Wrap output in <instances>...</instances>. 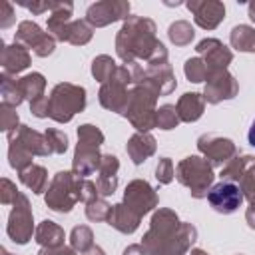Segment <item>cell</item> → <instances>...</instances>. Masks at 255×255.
<instances>
[{"instance_id": "39", "label": "cell", "mask_w": 255, "mask_h": 255, "mask_svg": "<svg viewBox=\"0 0 255 255\" xmlns=\"http://www.w3.org/2000/svg\"><path fill=\"white\" fill-rule=\"evenodd\" d=\"M20 126H22V124H20V116H18L16 108L0 104V128H2V131H4L6 135H10V133L16 131Z\"/></svg>"}, {"instance_id": "3", "label": "cell", "mask_w": 255, "mask_h": 255, "mask_svg": "<svg viewBox=\"0 0 255 255\" xmlns=\"http://www.w3.org/2000/svg\"><path fill=\"white\" fill-rule=\"evenodd\" d=\"M104 139H106L104 131L94 124H82L78 128V143L72 159V171L78 177H88L94 171H98L102 157L100 145L104 143Z\"/></svg>"}, {"instance_id": "52", "label": "cell", "mask_w": 255, "mask_h": 255, "mask_svg": "<svg viewBox=\"0 0 255 255\" xmlns=\"http://www.w3.org/2000/svg\"><path fill=\"white\" fill-rule=\"evenodd\" d=\"M245 221H247V225H249L251 229H255V211H251L249 207H247V211H245Z\"/></svg>"}, {"instance_id": "25", "label": "cell", "mask_w": 255, "mask_h": 255, "mask_svg": "<svg viewBox=\"0 0 255 255\" xmlns=\"http://www.w3.org/2000/svg\"><path fill=\"white\" fill-rule=\"evenodd\" d=\"M64 239H66L64 229L56 221H50V219L40 221L36 227V233H34V241L40 247H62Z\"/></svg>"}, {"instance_id": "13", "label": "cell", "mask_w": 255, "mask_h": 255, "mask_svg": "<svg viewBox=\"0 0 255 255\" xmlns=\"http://www.w3.org/2000/svg\"><path fill=\"white\" fill-rule=\"evenodd\" d=\"M197 149L213 167H223L231 157L237 155L235 141L217 133H201L197 137Z\"/></svg>"}, {"instance_id": "1", "label": "cell", "mask_w": 255, "mask_h": 255, "mask_svg": "<svg viewBox=\"0 0 255 255\" xmlns=\"http://www.w3.org/2000/svg\"><path fill=\"white\" fill-rule=\"evenodd\" d=\"M197 239V229L181 221L169 207H157L151 215L149 229L141 237L147 255H187Z\"/></svg>"}, {"instance_id": "49", "label": "cell", "mask_w": 255, "mask_h": 255, "mask_svg": "<svg viewBox=\"0 0 255 255\" xmlns=\"http://www.w3.org/2000/svg\"><path fill=\"white\" fill-rule=\"evenodd\" d=\"M14 20H16V14H14V8H12V4L10 2H2L0 4V28L2 30H6V28H10L12 24H14Z\"/></svg>"}, {"instance_id": "32", "label": "cell", "mask_w": 255, "mask_h": 255, "mask_svg": "<svg viewBox=\"0 0 255 255\" xmlns=\"http://www.w3.org/2000/svg\"><path fill=\"white\" fill-rule=\"evenodd\" d=\"M94 36V28L88 24V20H72L68 26L66 42L72 46H86Z\"/></svg>"}, {"instance_id": "54", "label": "cell", "mask_w": 255, "mask_h": 255, "mask_svg": "<svg viewBox=\"0 0 255 255\" xmlns=\"http://www.w3.org/2000/svg\"><path fill=\"white\" fill-rule=\"evenodd\" d=\"M247 139H249V143L255 147V120H253V124H251V128H249V133H247Z\"/></svg>"}, {"instance_id": "53", "label": "cell", "mask_w": 255, "mask_h": 255, "mask_svg": "<svg viewBox=\"0 0 255 255\" xmlns=\"http://www.w3.org/2000/svg\"><path fill=\"white\" fill-rule=\"evenodd\" d=\"M247 16H249L251 22H255V0H249V4H247Z\"/></svg>"}, {"instance_id": "23", "label": "cell", "mask_w": 255, "mask_h": 255, "mask_svg": "<svg viewBox=\"0 0 255 255\" xmlns=\"http://www.w3.org/2000/svg\"><path fill=\"white\" fill-rule=\"evenodd\" d=\"M139 223H141V217L133 209H129L124 201L112 205V211H110V217H108V225L114 227L116 231L131 235L139 227Z\"/></svg>"}, {"instance_id": "46", "label": "cell", "mask_w": 255, "mask_h": 255, "mask_svg": "<svg viewBox=\"0 0 255 255\" xmlns=\"http://www.w3.org/2000/svg\"><path fill=\"white\" fill-rule=\"evenodd\" d=\"M18 4L24 6L26 10H30V12L36 14V16H40V14H44V12H52V10L56 8V2H52V0H38V2H26V0H20Z\"/></svg>"}, {"instance_id": "56", "label": "cell", "mask_w": 255, "mask_h": 255, "mask_svg": "<svg viewBox=\"0 0 255 255\" xmlns=\"http://www.w3.org/2000/svg\"><path fill=\"white\" fill-rule=\"evenodd\" d=\"M189 255H209L207 251H203V249H191V253Z\"/></svg>"}, {"instance_id": "6", "label": "cell", "mask_w": 255, "mask_h": 255, "mask_svg": "<svg viewBox=\"0 0 255 255\" xmlns=\"http://www.w3.org/2000/svg\"><path fill=\"white\" fill-rule=\"evenodd\" d=\"M157 98L159 96L145 86H131L124 118H128V122L135 128V131L147 133L153 128H157V124H155Z\"/></svg>"}, {"instance_id": "22", "label": "cell", "mask_w": 255, "mask_h": 255, "mask_svg": "<svg viewBox=\"0 0 255 255\" xmlns=\"http://www.w3.org/2000/svg\"><path fill=\"white\" fill-rule=\"evenodd\" d=\"M8 137V141L10 139H16V141H20L30 153H34V155H40V157H46V155H50V147H48V141H46V135L44 133H40V131H36V129H32L30 126H20L16 131H12L10 135H6Z\"/></svg>"}, {"instance_id": "2", "label": "cell", "mask_w": 255, "mask_h": 255, "mask_svg": "<svg viewBox=\"0 0 255 255\" xmlns=\"http://www.w3.org/2000/svg\"><path fill=\"white\" fill-rule=\"evenodd\" d=\"M157 28L151 18L129 16L116 34V54L124 64H135L139 60L149 62L159 40Z\"/></svg>"}, {"instance_id": "42", "label": "cell", "mask_w": 255, "mask_h": 255, "mask_svg": "<svg viewBox=\"0 0 255 255\" xmlns=\"http://www.w3.org/2000/svg\"><path fill=\"white\" fill-rule=\"evenodd\" d=\"M120 171V159L114 153H102L100 165H98V175L104 177H116Z\"/></svg>"}, {"instance_id": "51", "label": "cell", "mask_w": 255, "mask_h": 255, "mask_svg": "<svg viewBox=\"0 0 255 255\" xmlns=\"http://www.w3.org/2000/svg\"><path fill=\"white\" fill-rule=\"evenodd\" d=\"M122 255H147V251L143 249L141 243H131V245H128V247L124 249Z\"/></svg>"}, {"instance_id": "47", "label": "cell", "mask_w": 255, "mask_h": 255, "mask_svg": "<svg viewBox=\"0 0 255 255\" xmlns=\"http://www.w3.org/2000/svg\"><path fill=\"white\" fill-rule=\"evenodd\" d=\"M96 185H98V191H100L102 197L114 195L116 189H118V175H116V177H104V175H98Z\"/></svg>"}, {"instance_id": "35", "label": "cell", "mask_w": 255, "mask_h": 255, "mask_svg": "<svg viewBox=\"0 0 255 255\" xmlns=\"http://www.w3.org/2000/svg\"><path fill=\"white\" fill-rule=\"evenodd\" d=\"M116 68H118L116 60L112 56H108V54H100V56H96L92 60V76L100 84H106L112 78V74L116 72Z\"/></svg>"}, {"instance_id": "14", "label": "cell", "mask_w": 255, "mask_h": 255, "mask_svg": "<svg viewBox=\"0 0 255 255\" xmlns=\"http://www.w3.org/2000/svg\"><path fill=\"white\" fill-rule=\"evenodd\" d=\"M124 203L133 209L139 217H143L157 209L159 197L157 191L145 179H131L124 189Z\"/></svg>"}, {"instance_id": "28", "label": "cell", "mask_w": 255, "mask_h": 255, "mask_svg": "<svg viewBox=\"0 0 255 255\" xmlns=\"http://www.w3.org/2000/svg\"><path fill=\"white\" fill-rule=\"evenodd\" d=\"M255 161V157L253 155H235V157H231L223 167H221V171H219V177H221V181H231V183H241V179H243V175H245V171L249 169V165Z\"/></svg>"}, {"instance_id": "31", "label": "cell", "mask_w": 255, "mask_h": 255, "mask_svg": "<svg viewBox=\"0 0 255 255\" xmlns=\"http://www.w3.org/2000/svg\"><path fill=\"white\" fill-rule=\"evenodd\" d=\"M70 247L78 255H86L94 247V231L88 225H76L70 231Z\"/></svg>"}, {"instance_id": "12", "label": "cell", "mask_w": 255, "mask_h": 255, "mask_svg": "<svg viewBox=\"0 0 255 255\" xmlns=\"http://www.w3.org/2000/svg\"><path fill=\"white\" fill-rule=\"evenodd\" d=\"M131 6L128 0H100L88 6L86 10V20L92 28H104L110 26L118 20H128Z\"/></svg>"}, {"instance_id": "33", "label": "cell", "mask_w": 255, "mask_h": 255, "mask_svg": "<svg viewBox=\"0 0 255 255\" xmlns=\"http://www.w3.org/2000/svg\"><path fill=\"white\" fill-rule=\"evenodd\" d=\"M167 38H169L171 44L181 48V46L191 44V40L195 38V30L187 20H175L167 28Z\"/></svg>"}, {"instance_id": "10", "label": "cell", "mask_w": 255, "mask_h": 255, "mask_svg": "<svg viewBox=\"0 0 255 255\" xmlns=\"http://www.w3.org/2000/svg\"><path fill=\"white\" fill-rule=\"evenodd\" d=\"M6 233L16 245H26L32 239V235L36 233L32 205H30L28 195L22 193V191L18 193L16 201L12 203L8 223H6Z\"/></svg>"}, {"instance_id": "45", "label": "cell", "mask_w": 255, "mask_h": 255, "mask_svg": "<svg viewBox=\"0 0 255 255\" xmlns=\"http://www.w3.org/2000/svg\"><path fill=\"white\" fill-rule=\"evenodd\" d=\"M98 197H102L100 191H98V185H96L92 179L82 177V179H80V201H82V203H90V201H94V199H98Z\"/></svg>"}, {"instance_id": "27", "label": "cell", "mask_w": 255, "mask_h": 255, "mask_svg": "<svg viewBox=\"0 0 255 255\" xmlns=\"http://www.w3.org/2000/svg\"><path fill=\"white\" fill-rule=\"evenodd\" d=\"M0 96H2V104H4V106L18 108V106L26 100V98H24V92H22V88H20V78L2 72V74H0Z\"/></svg>"}, {"instance_id": "4", "label": "cell", "mask_w": 255, "mask_h": 255, "mask_svg": "<svg viewBox=\"0 0 255 255\" xmlns=\"http://www.w3.org/2000/svg\"><path fill=\"white\" fill-rule=\"evenodd\" d=\"M175 179L189 189L193 199H203L213 187V165L203 155H187L175 165Z\"/></svg>"}, {"instance_id": "11", "label": "cell", "mask_w": 255, "mask_h": 255, "mask_svg": "<svg viewBox=\"0 0 255 255\" xmlns=\"http://www.w3.org/2000/svg\"><path fill=\"white\" fill-rule=\"evenodd\" d=\"M14 42H18L26 48H32V52L40 58H48L56 50V40L32 20H22L18 24V28L14 32Z\"/></svg>"}, {"instance_id": "26", "label": "cell", "mask_w": 255, "mask_h": 255, "mask_svg": "<svg viewBox=\"0 0 255 255\" xmlns=\"http://www.w3.org/2000/svg\"><path fill=\"white\" fill-rule=\"evenodd\" d=\"M18 175H20L22 185H26L36 195L46 193V189L50 185L48 183V169L44 165H38V163H32L30 167H26L24 171H20Z\"/></svg>"}, {"instance_id": "40", "label": "cell", "mask_w": 255, "mask_h": 255, "mask_svg": "<svg viewBox=\"0 0 255 255\" xmlns=\"http://www.w3.org/2000/svg\"><path fill=\"white\" fill-rule=\"evenodd\" d=\"M110 211H112V205L104 197H98V199L86 203V217L90 221H108Z\"/></svg>"}, {"instance_id": "20", "label": "cell", "mask_w": 255, "mask_h": 255, "mask_svg": "<svg viewBox=\"0 0 255 255\" xmlns=\"http://www.w3.org/2000/svg\"><path fill=\"white\" fill-rule=\"evenodd\" d=\"M72 14H74V4L72 2H56V8L50 12L48 22H46V30L56 42H66L68 26L72 22Z\"/></svg>"}, {"instance_id": "41", "label": "cell", "mask_w": 255, "mask_h": 255, "mask_svg": "<svg viewBox=\"0 0 255 255\" xmlns=\"http://www.w3.org/2000/svg\"><path fill=\"white\" fill-rule=\"evenodd\" d=\"M241 191H243V197L249 201V209L255 211V161L249 165V169L245 171L241 183H239Z\"/></svg>"}, {"instance_id": "8", "label": "cell", "mask_w": 255, "mask_h": 255, "mask_svg": "<svg viewBox=\"0 0 255 255\" xmlns=\"http://www.w3.org/2000/svg\"><path fill=\"white\" fill-rule=\"evenodd\" d=\"M129 86H133L131 68L128 64L118 66L116 72L112 74V78L100 86V92H98L100 106L114 114L124 116V112L128 108V100H129Z\"/></svg>"}, {"instance_id": "7", "label": "cell", "mask_w": 255, "mask_h": 255, "mask_svg": "<svg viewBox=\"0 0 255 255\" xmlns=\"http://www.w3.org/2000/svg\"><path fill=\"white\" fill-rule=\"evenodd\" d=\"M80 179L74 171H58L44 193L46 207L56 213H70L80 201Z\"/></svg>"}, {"instance_id": "37", "label": "cell", "mask_w": 255, "mask_h": 255, "mask_svg": "<svg viewBox=\"0 0 255 255\" xmlns=\"http://www.w3.org/2000/svg\"><path fill=\"white\" fill-rule=\"evenodd\" d=\"M179 122H181V120H179V116H177L175 106H171V104H163V106H159V108H157L155 124H157V128H159V129L169 131V129L177 128V126H179Z\"/></svg>"}, {"instance_id": "36", "label": "cell", "mask_w": 255, "mask_h": 255, "mask_svg": "<svg viewBox=\"0 0 255 255\" xmlns=\"http://www.w3.org/2000/svg\"><path fill=\"white\" fill-rule=\"evenodd\" d=\"M183 74L189 82L193 84H199V82H205L207 80V66L203 62V58L199 56H193V58H187L185 64H183Z\"/></svg>"}, {"instance_id": "44", "label": "cell", "mask_w": 255, "mask_h": 255, "mask_svg": "<svg viewBox=\"0 0 255 255\" xmlns=\"http://www.w3.org/2000/svg\"><path fill=\"white\" fill-rule=\"evenodd\" d=\"M18 193L20 191H18L16 183L10 181L8 177H2V181H0V201H2V205H12L18 197Z\"/></svg>"}, {"instance_id": "18", "label": "cell", "mask_w": 255, "mask_h": 255, "mask_svg": "<svg viewBox=\"0 0 255 255\" xmlns=\"http://www.w3.org/2000/svg\"><path fill=\"white\" fill-rule=\"evenodd\" d=\"M193 20L203 30H215L225 18V4L219 0H189L185 2Z\"/></svg>"}, {"instance_id": "17", "label": "cell", "mask_w": 255, "mask_h": 255, "mask_svg": "<svg viewBox=\"0 0 255 255\" xmlns=\"http://www.w3.org/2000/svg\"><path fill=\"white\" fill-rule=\"evenodd\" d=\"M195 52L199 54V58H203L205 66H207V74L209 72H219V70H227V66L233 62V52L231 48H227L221 40L217 38H203L201 42H197Z\"/></svg>"}, {"instance_id": "48", "label": "cell", "mask_w": 255, "mask_h": 255, "mask_svg": "<svg viewBox=\"0 0 255 255\" xmlns=\"http://www.w3.org/2000/svg\"><path fill=\"white\" fill-rule=\"evenodd\" d=\"M48 110H50V100L46 96H40L30 102V114L36 118H48Z\"/></svg>"}, {"instance_id": "30", "label": "cell", "mask_w": 255, "mask_h": 255, "mask_svg": "<svg viewBox=\"0 0 255 255\" xmlns=\"http://www.w3.org/2000/svg\"><path fill=\"white\" fill-rule=\"evenodd\" d=\"M32 157H34V153H30L20 141H16V139L8 141V163L12 169H16L18 173L24 171L26 167H30L34 163Z\"/></svg>"}, {"instance_id": "9", "label": "cell", "mask_w": 255, "mask_h": 255, "mask_svg": "<svg viewBox=\"0 0 255 255\" xmlns=\"http://www.w3.org/2000/svg\"><path fill=\"white\" fill-rule=\"evenodd\" d=\"M131 68V76H133V86H145L151 92H155L157 96H169L175 86V74L171 64H157V66H141V64H128Z\"/></svg>"}, {"instance_id": "57", "label": "cell", "mask_w": 255, "mask_h": 255, "mask_svg": "<svg viewBox=\"0 0 255 255\" xmlns=\"http://www.w3.org/2000/svg\"><path fill=\"white\" fill-rule=\"evenodd\" d=\"M0 255H14V253H10V251H6V249L2 247V249H0Z\"/></svg>"}, {"instance_id": "55", "label": "cell", "mask_w": 255, "mask_h": 255, "mask_svg": "<svg viewBox=\"0 0 255 255\" xmlns=\"http://www.w3.org/2000/svg\"><path fill=\"white\" fill-rule=\"evenodd\" d=\"M86 255H106V251H104L102 247H98V245H94V247H92V249H90V251H88Z\"/></svg>"}, {"instance_id": "15", "label": "cell", "mask_w": 255, "mask_h": 255, "mask_svg": "<svg viewBox=\"0 0 255 255\" xmlns=\"http://www.w3.org/2000/svg\"><path fill=\"white\" fill-rule=\"evenodd\" d=\"M239 94V82L235 76L227 70L219 72H209L205 86H203V98L205 104H221L225 100H233Z\"/></svg>"}, {"instance_id": "50", "label": "cell", "mask_w": 255, "mask_h": 255, "mask_svg": "<svg viewBox=\"0 0 255 255\" xmlns=\"http://www.w3.org/2000/svg\"><path fill=\"white\" fill-rule=\"evenodd\" d=\"M38 255H78V253L70 245H62V247H42Z\"/></svg>"}, {"instance_id": "16", "label": "cell", "mask_w": 255, "mask_h": 255, "mask_svg": "<svg viewBox=\"0 0 255 255\" xmlns=\"http://www.w3.org/2000/svg\"><path fill=\"white\" fill-rule=\"evenodd\" d=\"M243 199H245V197H243L241 187H239L237 183H231V181H219V183H215V185L209 189V193H207L209 205H211L217 213H221V215H231V213H235V211L241 207Z\"/></svg>"}, {"instance_id": "29", "label": "cell", "mask_w": 255, "mask_h": 255, "mask_svg": "<svg viewBox=\"0 0 255 255\" xmlns=\"http://www.w3.org/2000/svg\"><path fill=\"white\" fill-rule=\"evenodd\" d=\"M229 44L237 52L255 54V28L249 24H237L229 32Z\"/></svg>"}, {"instance_id": "43", "label": "cell", "mask_w": 255, "mask_h": 255, "mask_svg": "<svg viewBox=\"0 0 255 255\" xmlns=\"http://www.w3.org/2000/svg\"><path fill=\"white\" fill-rule=\"evenodd\" d=\"M175 177V167H173V161L169 157H159L157 165H155V179L161 183V185H167L171 183Z\"/></svg>"}, {"instance_id": "38", "label": "cell", "mask_w": 255, "mask_h": 255, "mask_svg": "<svg viewBox=\"0 0 255 255\" xmlns=\"http://www.w3.org/2000/svg\"><path fill=\"white\" fill-rule=\"evenodd\" d=\"M46 135V141H48V147H50V153H56V155H62L66 153L68 149V135L62 131V129H56V128H48L44 131Z\"/></svg>"}, {"instance_id": "5", "label": "cell", "mask_w": 255, "mask_h": 255, "mask_svg": "<svg viewBox=\"0 0 255 255\" xmlns=\"http://www.w3.org/2000/svg\"><path fill=\"white\" fill-rule=\"evenodd\" d=\"M50 110L48 118L58 124H68L76 114L84 112L86 108V88L72 84V82H60L52 88L50 96Z\"/></svg>"}, {"instance_id": "34", "label": "cell", "mask_w": 255, "mask_h": 255, "mask_svg": "<svg viewBox=\"0 0 255 255\" xmlns=\"http://www.w3.org/2000/svg\"><path fill=\"white\" fill-rule=\"evenodd\" d=\"M20 88L24 92V98L28 102L44 96V90H46V78L40 74V72H30L26 76L20 78Z\"/></svg>"}, {"instance_id": "24", "label": "cell", "mask_w": 255, "mask_h": 255, "mask_svg": "<svg viewBox=\"0 0 255 255\" xmlns=\"http://www.w3.org/2000/svg\"><path fill=\"white\" fill-rule=\"evenodd\" d=\"M175 110H177V116L181 122H185V124L197 122L205 112V98H203V94H197V92H185L183 96H179Z\"/></svg>"}, {"instance_id": "19", "label": "cell", "mask_w": 255, "mask_h": 255, "mask_svg": "<svg viewBox=\"0 0 255 255\" xmlns=\"http://www.w3.org/2000/svg\"><path fill=\"white\" fill-rule=\"evenodd\" d=\"M30 62H32V58H30V52H28L26 46H22V44H18V42L6 46V44L2 42L0 64H2V70H4L6 74L16 76V74L24 72V70L30 66Z\"/></svg>"}, {"instance_id": "21", "label": "cell", "mask_w": 255, "mask_h": 255, "mask_svg": "<svg viewBox=\"0 0 255 255\" xmlns=\"http://www.w3.org/2000/svg\"><path fill=\"white\" fill-rule=\"evenodd\" d=\"M155 149H157V141L149 131L147 133L135 131L133 135L128 137V143H126V151L135 165H141L145 159H149L155 153Z\"/></svg>"}]
</instances>
